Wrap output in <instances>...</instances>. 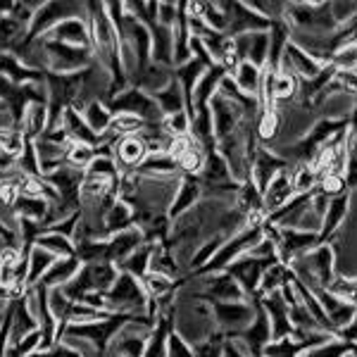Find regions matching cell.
Instances as JSON below:
<instances>
[{"label":"cell","mask_w":357,"mask_h":357,"mask_svg":"<svg viewBox=\"0 0 357 357\" xmlns=\"http://www.w3.org/2000/svg\"><path fill=\"white\" fill-rule=\"evenodd\" d=\"M174 331L188 345H195L205 338H210L217 329L215 317H212L210 305L203 301H195L188 296H176L174 303Z\"/></svg>","instance_id":"cell-1"},{"label":"cell","mask_w":357,"mask_h":357,"mask_svg":"<svg viewBox=\"0 0 357 357\" xmlns=\"http://www.w3.org/2000/svg\"><path fill=\"white\" fill-rule=\"evenodd\" d=\"M119 269L112 262H86L82 264L79 274L62 289L69 301L79 303L89 293H107L117 281Z\"/></svg>","instance_id":"cell-2"},{"label":"cell","mask_w":357,"mask_h":357,"mask_svg":"<svg viewBox=\"0 0 357 357\" xmlns=\"http://www.w3.org/2000/svg\"><path fill=\"white\" fill-rule=\"evenodd\" d=\"M105 303L110 314H129V317L148 314V305H151L141 281L124 272H119L112 289L105 293Z\"/></svg>","instance_id":"cell-3"},{"label":"cell","mask_w":357,"mask_h":357,"mask_svg":"<svg viewBox=\"0 0 357 357\" xmlns=\"http://www.w3.org/2000/svg\"><path fill=\"white\" fill-rule=\"evenodd\" d=\"M38 41L43 43L45 53V74H77L93 65L91 48H74V45L50 43L43 38H38Z\"/></svg>","instance_id":"cell-4"},{"label":"cell","mask_w":357,"mask_h":357,"mask_svg":"<svg viewBox=\"0 0 357 357\" xmlns=\"http://www.w3.org/2000/svg\"><path fill=\"white\" fill-rule=\"evenodd\" d=\"M134 317L129 314H107L105 319L100 321H93V324H74V326H65L62 333L67 336H77V338H84L89 341L93 348L98 350V355L105 357L107 348H110L112 338L122 331V326H126ZM60 333V336H62Z\"/></svg>","instance_id":"cell-5"},{"label":"cell","mask_w":357,"mask_h":357,"mask_svg":"<svg viewBox=\"0 0 357 357\" xmlns=\"http://www.w3.org/2000/svg\"><path fill=\"white\" fill-rule=\"evenodd\" d=\"M105 105L110 107L112 114H134V117H138L146 124H160L165 119V114L160 112L153 96L143 93V91L134 89V86H126L124 91H119L117 96L105 100Z\"/></svg>","instance_id":"cell-6"},{"label":"cell","mask_w":357,"mask_h":357,"mask_svg":"<svg viewBox=\"0 0 357 357\" xmlns=\"http://www.w3.org/2000/svg\"><path fill=\"white\" fill-rule=\"evenodd\" d=\"M74 17L86 20V3H43L31 17L26 41L43 36L50 29H55L57 24H62L67 20H74Z\"/></svg>","instance_id":"cell-7"},{"label":"cell","mask_w":357,"mask_h":357,"mask_svg":"<svg viewBox=\"0 0 357 357\" xmlns=\"http://www.w3.org/2000/svg\"><path fill=\"white\" fill-rule=\"evenodd\" d=\"M227 341H231L236 348L243 350L248 357H264V350L272 343V326H269L267 312L262 310L260 301L255 305V317H252L250 324L243 331L227 336Z\"/></svg>","instance_id":"cell-8"},{"label":"cell","mask_w":357,"mask_h":357,"mask_svg":"<svg viewBox=\"0 0 357 357\" xmlns=\"http://www.w3.org/2000/svg\"><path fill=\"white\" fill-rule=\"evenodd\" d=\"M26 303H29V310H31L33 319L38 324V331H41V348L38 350H45L50 345H55L60 341V326H57L53 312H50V303H48V296L50 291L45 286L36 284L31 289H26Z\"/></svg>","instance_id":"cell-9"},{"label":"cell","mask_w":357,"mask_h":357,"mask_svg":"<svg viewBox=\"0 0 357 357\" xmlns=\"http://www.w3.org/2000/svg\"><path fill=\"white\" fill-rule=\"evenodd\" d=\"M215 317V324L224 336L243 331L255 317L257 301H241V303H207Z\"/></svg>","instance_id":"cell-10"},{"label":"cell","mask_w":357,"mask_h":357,"mask_svg":"<svg viewBox=\"0 0 357 357\" xmlns=\"http://www.w3.org/2000/svg\"><path fill=\"white\" fill-rule=\"evenodd\" d=\"M269 267H272V262L257 260V257H252L245 252L243 257H238L236 262L229 264L224 272H227L229 276H234L236 284L243 289L245 301H260V296H257V293H260V281H262V276Z\"/></svg>","instance_id":"cell-11"},{"label":"cell","mask_w":357,"mask_h":357,"mask_svg":"<svg viewBox=\"0 0 357 357\" xmlns=\"http://www.w3.org/2000/svg\"><path fill=\"white\" fill-rule=\"evenodd\" d=\"M107 148H110V155L119 167V174L138 172V167L146 162V158H148V146L138 134L110 138V141H107Z\"/></svg>","instance_id":"cell-12"},{"label":"cell","mask_w":357,"mask_h":357,"mask_svg":"<svg viewBox=\"0 0 357 357\" xmlns=\"http://www.w3.org/2000/svg\"><path fill=\"white\" fill-rule=\"evenodd\" d=\"M276 255H279V262H284L286 267L298 260V257L307 255L310 250H314L319 245V234L312 231H298V229H281L279 227V236H276Z\"/></svg>","instance_id":"cell-13"},{"label":"cell","mask_w":357,"mask_h":357,"mask_svg":"<svg viewBox=\"0 0 357 357\" xmlns=\"http://www.w3.org/2000/svg\"><path fill=\"white\" fill-rule=\"evenodd\" d=\"M227 10V36H241L248 31H269L272 22L257 15L248 3H224Z\"/></svg>","instance_id":"cell-14"},{"label":"cell","mask_w":357,"mask_h":357,"mask_svg":"<svg viewBox=\"0 0 357 357\" xmlns=\"http://www.w3.org/2000/svg\"><path fill=\"white\" fill-rule=\"evenodd\" d=\"M234 50L238 62H250V65L264 69L267 67L269 53V31H248L241 36H234Z\"/></svg>","instance_id":"cell-15"},{"label":"cell","mask_w":357,"mask_h":357,"mask_svg":"<svg viewBox=\"0 0 357 357\" xmlns=\"http://www.w3.org/2000/svg\"><path fill=\"white\" fill-rule=\"evenodd\" d=\"M210 112H212V129H215V141H222V138H227L236 129V126H238L248 117V114L241 110L236 102L227 100V98H222L220 93H217L210 100Z\"/></svg>","instance_id":"cell-16"},{"label":"cell","mask_w":357,"mask_h":357,"mask_svg":"<svg viewBox=\"0 0 357 357\" xmlns=\"http://www.w3.org/2000/svg\"><path fill=\"white\" fill-rule=\"evenodd\" d=\"M262 310L267 312L269 326H272V343L281 341V338H291L293 336V326L289 319V303L284 301L281 291H274L269 296L260 298Z\"/></svg>","instance_id":"cell-17"},{"label":"cell","mask_w":357,"mask_h":357,"mask_svg":"<svg viewBox=\"0 0 357 357\" xmlns=\"http://www.w3.org/2000/svg\"><path fill=\"white\" fill-rule=\"evenodd\" d=\"M60 126L62 131H65L67 141L69 143H82V146H91V148H100L105 146L107 141H110V136H96L93 131L89 129V124H86L84 114L77 110V107H67L65 114H62L60 119Z\"/></svg>","instance_id":"cell-18"},{"label":"cell","mask_w":357,"mask_h":357,"mask_svg":"<svg viewBox=\"0 0 357 357\" xmlns=\"http://www.w3.org/2000/svg\"><path fill=\"white\" fill-rule=\"evenodd\" d=\"M291 169L289 162H284V160L279 158V155H274L272 151H267L264 146L257 148L255 158H252V167H250V181L257 186V191H264L267 188V183L272 181L276 174H281V172Z\"/></svg>","instance_id":"cell-19"},{"label":"cell","mask_w":357,"mask_h":357,"mask_svg":"<svg viewBox=\"0 0 357 357\" xmlns=\"http://www.w3.org/2000/svg\"><path fill=\"white\" fill-rule=\"evenodd\" d=\"M43 41L50 43H65V45H74V48H91V31H89V22L86 20H67L62 24H57L55 29H50L48 33H43Z\"/></svg>","instance_id":"cell-20"},{"label":"cell","mask_w":357,"mask_h":357,"mask_svg":"<svg viewBox=\"0 0 357 357\" xmlns=\"http://www.w3.org/2000/svg\"><path fill=\"white\" fill-rule=\"evenodd\" d=\"M293 186H291V169L276 174L272 181L267 183V188L262 191V212L264 217L279 212L281 207H286L293 200Z\"/></svg>","instance_id":"cell-21"},{"label":"cell","mask_w":357,"mask_h":357,"mask_svg":"<svg viewBox=\"0 0 357 357\" xmlns=\"http://www.w3.org/2000/svg\"><path fill=\"white\" fill-rule=\"evenodd\" d=\"M350 212V193L343 191L338 195H331L329 205H326L324 220H321V229H319V245L329 243V241L336 236V231L341 229V224L345 222Z\"/></svg>","instance_id":"cell-22"},{"label":"cell","mask_w":357,"mask_h":357,"mask_svg":"<svg viewBox=\"0 0 357 357\" xmlns=\"http://www.w3.org/2000/svg\"><path fill=\"white\" fill-rule=\"evenodd\" d=\"M8 312H10V321H13V326H10V345L20 343L22 338L29 336V333L38 331L36 319H33L31 310H29L26 296L8 301Z\"/></svg>","instance_id":"cell-23"},{"label":"cell","mask_w":357,"mask_h":357,"mask_svg":"<svg viewBox=\"0 0 357 357\" xmlns=\"http://www.w3.org/2000/svg\"><path fill=\"white\" fill-rule=\"evenodd\" d=\"M143 243H146V241H143V234H141V229H138L136 224L131 229H126V231H119V234L110 236V238L105 241L107 262H112L114 267H117L119 262H124L126 257H129L134 250H138Z\"/></svg>","instance_id":"cell-24"},{"label":"cell","mask_w":357,"mask_h":357,"mask_svg":"<svg viewBox=\"0 0 357 357\" xmlns=\"http://www.w3.org/2000/svg\"><path fill=\"white\" fill-rule=\"evenodd\" d=\"M172 331H174V307L158 314L151 336L146 341L143 357H167V343H169Z\"/></svg>","instance_id":"cell-25"},{"label":"cell","mask_w":357,"mask_h":357,"mask_svg":"<svg viewBox=\"0 0 357 357\" xmlns=\"http://www.w3.org/2000/svg\"><path fill=\"white\" fill-rule=\"evenodd\" d=\"M172 79H174V74H172L169 67L151 62V65L138 69L134 77L129 79V86H134V89L143 91V93H148V96H155V93H160Z\"/></svg>","instance_id":"cell-26"},{"label":"cell","mask_w":357,"mask_h":357,"mask_svg":"<svg viewBox=\"0 0 357 357\" xmlns=\"http://www.w3.org/2000/svg\"><path fill=\"white\" fill-rule=\"evenodd\" d=\"M67 146L69 143H57L50 141V138H36L33 141V151H36L38 165H41L43 176L50 174V172H57L62 167H67Z\"/></svg>","instance_id":"cell-27"},{"label":"cell","mask_w":357,"mask_h":357,"mask_svg":"<svg viewBox=\"0 0 357 357\" xmlns=\"http://www.w3.org/2000/svg\"><path fill=\"white\" fill-rule=\"evenodd\" d=\"M200 198H203V193H200V181L198 176H181V181H178V188H176V195L174 200H172L169 205V220L174 222L176 217H181L183 212H188L191 207H195L200 203Z\"/></svg>","instance_id":"cell-28"},{"label":"cell","mask_w":357,"mask_h":357,"mask_svg":"<svg viewBox=\"0 0 357 357\" xmlns=\"http://www.w3.org/2000/svg\"><path fill=\"white\" fill-rule=\"evenodd\" d=\"M224 77H229V74L224 72L220 65H212L210 69H205V74L200 77V82L195 84L193 96H191L193 110L210 105V100L217 96V91H220V84L224 82Z\"/></svg>","instance_id":"cell-29"},{"label":"cell","mask_w":357,"mask_h":357,"mask_svg":"<svg viewBox=\"0 0 357 357\" xmlns=\"http://www.w3.org/2000/svg\"><path fill=\"white\" fill-rule=\"evenodd\" d=\"M0 77H5L8 82H13L15 86L43 82V74L29 69L15 53H0Z\"/></svg>","instance_id":"cell-30"},{"label":"cell","mask_w":357,"mask_h":357,"mask_svg":"<svg viewBox=\"0 0 357 357\" xmlns=\"http://www.w3.org/2000/svg\"><path fill=\"white\" fill-rule=\"evenodd\" d=\"M79 269H82V262H79L77 257H57V260L53 262V267L43 274V279L38 281V284L45 286L48 291L65 289L69 281L79 274Z\"/></svg>","instance_id":"cell-31"},{"label":"cell","mask_w":357,"mask_h":357,"mask_svg":"<svg viewBox=\"0 0 357 357\" xmlns=\"http://www.w3.org/2000/svg\"><path fill=\"white\" fill-rule=\"evenodd\" d=\"M48 129V105L45 102H33V105L26 107L22 122L17 124V131L26 138V141H36L41 138Z\"/></svg>","instance_id":"cell-32"},{"label":"cell","mask_w":357,"mask_h":357,"mask_svg":"<svg viewBox=\"0 0 357 357\" xmlns=\"http://www.w3.org/2000/svg\"><path fill=\"white\" fill-rule=\"evenodd\" d=\"M198 181L205 183V186H222V183L234 181L227 160L217 151L205 153V165H203V172L198 174Z\"/></svg>","instance_id":"cell-33"},{"label":"cell","mask_w":357,"mask_h":357,"mask_svg":"<svg viewBox=\"0 0 357 357\" xmlns=\"http://www.w3.org/2000/svg\"><path fill=\"white\" fill-rule=\"evenodd\" d=\"M151 272L153 274H162V276H167V279H172V281H181L183 279V269L178 267L174 252H172L165 243H155V248H153Z\"/></svg>","instance_id":"cell-34"},{"label":"cell","mask_w":357,"mask_h":357,"mask_svg":"<svg viewBox=\"0 0 357 357\" xmlns=\"http://www.w3.org/2000/svg\"><path fill=\"white\" fill-rule=\"evenodd\" d=\"M102 227H105V238H110V236L119 234V231H126V229L134 227V210H131L124 200L117 198L110 205V210L105 212V222H102Z\"/></svg>","instance_id":"cell-35"},{"label":"cell","mask_w":357,"mask_h":357,"mask_svg":"<svg viewBox=\"0 0 357 357\" xmlns=\"http://www.w3.org/2000/svg\"><path fill=\"white\" fill-rule=\"evenodd\" d=\"M153 100L158 102L160 112H162L165 117L176 114V112H186V96H183V91H181V86H178L176 79H172V82L167 84L160 93H155Z\"/></svg>","instance_id":"cell-36"},{"label":"cell","mask_w":357,"mask_h":357,"mask_svg":"<svg viewBox=\"0 0 357 357\" xmlns=\"http://www.w3.org/2000/svg\"><path fill=\"white\" fill-rule=\"evenodd\" d=\"M82 114H84L86 124H89V129L93 131L96 136L102 138L107 131H110L114 114L110 112V107L105 105V100H91L82 110Z\"/></svg>","instance_id":"cell-37"},{"label":"cell","mask_w":357,"mask_h":357,"mask_svg":"<svg viewBox=\"0 0 357 357\" xmlns=\"http://www.w3.org/2000/svg\"><path fill=\"white\" fill-rule=\"evenodd\" d=\"M231 79H234V84L238 86L241 93L257 98L260 86H262V69L250 65V62H238V67H236V72L231 74Z\"/></svg>","instance_id":"cell-38"},{"label":"cell","mask_w":357,"mask_h":357,"mask_svg":"<svg viewBox=\"0 0 357 357\" xmlns=\"http://www.w3.org/2000/svg\"><path fill=\"white\" fill-rule=\"evenodd\" d=\"M153 248H155L153 243H143L141 248H138V250L131 252V255L126 257L124 262H119L117 269H119V272H124V274H129V276H134V279L141 281L143 276L151 272Z\"/></svg>","instance_id":"cell-39"},{"label":"cell","mask_w":357,"mask_h":357,"mask_svg":"<svg viewBox=\"0 0 357 357\" xmlns=\"http://www.w3.org/2000/svg\"><path fill=\"white\" fill-rule=\"evenodd\" d=\"M291 186L296 195H307L319 188V174L312 165H296L291 167Z\"/></svg>","instance_id":"cell-40"},{"label":"cell","mask_w":357,"mask_h":357,"mask_svg":"<svg viewBox=\"0 0 357 357\" xmlns=\"http://www.w3.org/2000/svg\"><path fill=\"white\" fill-rule=\"evenodd\" d=\"M55 260H57V257H53L48 250H43V248H38V245H33L31 250H29V276H26L29 289H31V286H36L38 281L43 279V274L53 267Z\"/></svg>","instance_id":"cell-41"},{"label":"cell","mask_w":357,"mask_h":357,"mask_svg":"<svg viewBox=\"0 0 357 357\" xmlns=\"http://www.w3.org/2000/svg\"><path fill=\"white\" fill-rule=\"evenodd\" d=\"M48 203L43 198H29V195H20L15 205V215L17 220H29V222H38L43 227L45 217H48Z\"/></svg>","instance_id":"cell-42"},{"label":"cell","mask_w":357,"mask_h":357,"mask_svg":"<svg viewBox=\"0 0 357 357\" xmlns=\"http://www.w3.org/2000/svg\"><path fill=\"white\" fill-rule=\"evenodd\" d=\"M86 174L89 176H105V178H119V167L110 155V148L100 146L96 151V158L91 160V165L86 167Z\"/></svg>","instance_id":"cell-43"},{"label":"cell","mask_w":357,"mask_h":357,"mask_svg":"<svg viewBox=\"0 0 357 357\" xmlns=\"http://www.w3.org/2000/svg\"><path fill=\"white\" fill-rule=\"evenodd\" d=\"M33 245L48 250L53 257H74V241L69 238V236H62L55 231H43Z\"/></svg>","instance_id":"cell-44"},{"label":"cell","mask_w":357,"mask_h":357,"mask_svg":"<svg viewBox=\"0 0 357 357\" xmlns=\"http://www.w3.org/2000/svg\"><path fill=\"white\" fill-rule=\"evenodd\" d=\"M289 279H291V267H286L284 262L272 264V267H269L262 276L260 293H257V296L262 298V296H269V293H274V291H281L286 284H289Z\"/></svg>","instance_id":"cell-45"},{"label":"cell","mask_w":357,"mask_h":357,"mask_svg":"<svg viewBox=\"0 0 357 357\" xmlns=\"http://www.w3.org/2000/svg\"><path fill=\"white\" fill-rule=\"evenodd\" d=\"M350 350H353V343L343 341V338H331L329 343L305 350L301 357H345L350 355Z\"/></svg>","instance_id":"cell-46"},{"label":"cell","mask_w":357,"mask_h":357,"mask_svg":"<svg viewBox=\"0 0 357 357\" xmlns=\"http://www.w3.org/2000/svg\"><path fill=\"white\" fill-rule=\"evenodd\" d=\"M224 343H227V336L222 331H215L210 338L191 345L193 357H224Z\"/></svg>","instance_id":"cell-47"},{"label":"cell","mask_w":357,"mask_h":357,"mask_svg":"<svg viewBox=\"0 0 357 357\" xmlns=\"http://www.w3.org/2000/svg\"><path fill=\"white\" fill-rule=\"evenodd\" d=\"M96 151L98 148L82 146V143H69L67 146V167L86 172V167H89L91 160L96 158Z\"/></svg>","instance_id":"cell-48"},{"label":"cell","mask_w":357,"mask_h":357,"mask_svg":"<svg viewBox=\"0 0 357 357\" xmlns=\"http://www.w3.org/2000/svg\"><path fill=\"white\" fill-rule=\"evenodd\" d=\"M305 353L303 345L296 341V338H281V341H274L267 345L264 350V357H301Z\"/></svg>","instance_id":"cell-49"},{"label":"cell","mask_w":357,"mask_h":357,"mask_svg":"<svg viewBox=\"0 0 357 357\" xmlns=\"http://www.w3.org/2000/svg\"><path fill=\"white\" fill-rule=\"evenodd\" d=\"M167 357H193V350L191 345L183 341L176 331H172L169 336V343H167Z\"/></svg>","instance_id":"cell-50"},{"label":"cell","mask_w":357,"mask_h":357,"mask_svg":"<svg viewBox=\"0 0 357 357\" xmlns=\"http://www.w3.org/2000/svg\"><path fill=\"white\" fill-rule=\"evenodd\" d=\"M178 17V3H158V24L174 29Z\"/></svg>","instance_id":"cell-51"},{"label":"cell","mask_w":357,"mask_h":357,"mask_svg":"<svg viewBox=\"0 0 357 357\" xmlns=\"http://www.w3.org/2000/svg\"><path fill=\"white\" fill-rule=\"evenodd\" d=\"M29 357H79L77 353H74L69 345H65L62 341H57L55 345H50V348L45 350H36V353H31Z\"/></svg>","instance_id":"cell-52"},{"label":"cell","mask_w":357,"mask_h":357,"mask_svg":"<svg viewBox=\"0 0 357 357\" xmlns=\"http://www.w3.org/2000/svg\"><path fill=\"white\" fill-rule=\"evenodd\" d=\"M338 338H343V341H348V343H357V314L353 317V321L338 333Z\"/></svg>","instance_id":"cell-53"},{"label":"cell","mask_w":357,"mask_h":357,"mask_svg":"<svg viewBox=\"0 0 357 357\" xmlns=\"http://www.w3.org/2000/svg\"><path fill=\"white\" fill-rule=\"evenodd\" d=\"M0 129H15L13 117H10L8 107H5L3 102H0Z\"/></svg>","instance_id":"cell-54"},{"label":"cell","mask_w":357,"mask_h":357,"mask_svg":"<svg viewBox=\"0 0 357 357\" xmlns=\"http://www.w3.org/2000/svg\"><path fill=\"white\" fill-rule=\"evenodd\" d=\"M8 301H10L8 289H5V286H0V303H8Z\"/></svg>","instance_id":"cell-55"},{"label":"cell","mask_w":357,"mask_h":357,"mask_svg":"<svg viewBox=\"0 0 357 357\" xmlns=\"http://www.w3.org/2000/svg\"><path fill=\"white\" fill-rule=\"evenodd\" d=\"M5 248H8V243H5V238H3V236H0V255H3ZM10 248H13V245H10Z\"/></svg>","instance_id":"cell-56"},{"label":"cell","mask_w":357,"mask_h":357,"mask_svg":"<svg viewBox=\"0 0 357 357\" xmlns=\"http://www.w3.org/2000/svg\"><path fill=\"white\" fill-rule=\"evenodd\" d=\"M350 355L357 357V343H353V350H350Z\"/></svg>","instance_id":"cell-57"},{"label":"cell","mask_w":357,"mask_h":357,"mask_svg":"<svg viewBox=\"0 0 357 357\" xmlns=\"http://www.w3.org/2000/svg\"><path fill=\"white\" fill-rule=\"evenodd\" d=\"M105 357H114V355H110V353H105Z\"/></svg>","instance_id":"cell-58"}]
</instances>
